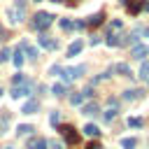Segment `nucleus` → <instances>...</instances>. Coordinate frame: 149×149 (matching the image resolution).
<instances>
[{"instance_id": "nucleus-1", "label": "nucleus", "mask_w": 149, "mask_h": 149, "mask_svg": "<svg viewBox=\"0 0 149 149\" xmlns=\"http://www.w3.org/2000/svg\"><path fill=\"white\" fill-rule=\"evenodd\" d=\"M51 21H54V16H51L49 12H37V14L33 16V28H35V30H47V28L51 26Z\"/></svg>"}, {"instance_id": "nucleus-2", "label": "nucleus", "mask_w": 149, "mask_h": 149, "mask_svg": "<svg viewBox=\"0 0 149 149\" xmlns=\"http://www.w3.org/2000/svg\"><path fill=\"white\" fill-rule=\"evenodd\" d=\"M84 72H86L84 65H77V68H63V70H61V77H63V81H72V79L81 77Z\"/></svg>"}, {"instance_id": "nucleus-3", "label": "nucleus", "mask_w": 149, "mask_h": 149, "mask_svg": "<svg viewBox=\"0 0 149 149\" xmlns=\"http://www.w3.org/2000/svg\"><path fill=\"white\" fill-rule=\"evenodd\" d=\"M58 130H61V135L65 137V142H68V144H77V142H79V135L74 133V128H72V126H68V123H65V126H61Z\"/></svg>"}, {"instance_id": "nucleus-4", "label": "nucleus", "mask_w": 149, "mask_h": 149, "mask_svg": "<svg viewBox=\"0 0 149 149\" xmlns=\"http://www.w3.org/2000/svg\"><path fill=\"white\" fill-rule=\"evenodd\" d=\"M37 42H40V47H44V49H49V51L58 49V40H54V37H49V35H40Z\"/></svg>"}, {"instance_id": "nucleus-5", "label": "nucleus", "mask_w": 149, "mask_h": 149, "mask_svg": "<svg viewBox=\"0 0 149 149\" xmlns=\"http://www.w3.org/2000/svg\"><path fill=\"white\" fill-rule=\"evenodd\" d=\"M26 95H30V86H26V84H16V86L12 88V98H14V100L26 98Z\"/></svg>"}, {"instance_id": "nucleus-6", "label": "nucleus", "mask_w": 149, "mask_h": 149, "mask_svg": "<svg viewBox=\"0 0 149 149\" xmlns=\"http://www.w3.org/2000/svg\"><path fill=\"white\" fill-rule=\"evenodd\" d=\"M130 56H133V58H140V61H142L144 56H149V47H147V44H135V47L130 49Z\"/></svg>"}, {"instance_id": "nucleus-7", "label": "nucleus", "mask_w": 149, "mask_h": 149, "mask_svg": "<svg viewBox=\"0 0 149 149\" xmlns=\"http://www.w3.org/2000/svg\"><path fill=\"white\" fill-rule=\"evenodd\" d=\"M142 2H144V0H126V7H128V12H130V14H135V16H137V14L142 12Z\"/></svg>"}, {"instance_id": "nucleus-8", "label": "nucleus", "mask_w": 149, "mask_h": 149, "mask_svg": "<svg viewBox=\"0 0 149 149\" xmlns=\"http://www.w3.org/2000/svg\"><path fill=\"white\" fill-rule=\"evenodd\" d=\"M109 72H119V74H123V77H130V74H133V72H130V68H128L126 63H114Z\"/></svg>"}, {"instance_id": "nucleus-9", "label": "nucleus", "mask_w": 149, "mask_h": 149, "mask_svg": "<svg viewBox=\"0 0 149 149\" xmlns=\"http://www.w3.org/2000/svg\"><path fill=\"white\" fill-rule=\"evenodd\" d=\"M19 49H21L26 56H30V58H37V49H35L33 44H28V42H21V44H19Z\"/></svg>"}, {"instance_id": "nucleus-10", "label": "nucleus", "mask_w": 149, "mask_h": 149, "mask_svg": "<svg viewBox=\"0 0 149 149\" xmlns=\"http://www.w3.org/2000/svg\"><path fill=\"white\" fill-rule=\"evenodd\" d=\"M28 149H47V140H42V137H30V140H28Z\"/></svg>"}, {"instance_id": "nucleus-11", "label": "nucleus", "mask_w": 149, "mask_h": 149, "mask_svg": "<svg viewBox=\"0 0 149 149\" xmlns=\"http://www.w3.org/2000/svg\"><path fill=\"white\" fill-rule=\"evenodd\" d=\"M81 114H86V116H98L100 109H98L95 102H91V105H84V107H81Z\"/></svg>"}, {"instance_id": "nucleus-12", "label": "nucleus", "mask_w": 149, "mask_h": 149, "mask_svg": "<svg viewBox=\"0 0 149 149\" xmlns=\"http://www.w3.org/2000/svg\"><path fill=\"white\" fill-rule=\"evenodd\" d=\"M137 98H142V91L140 88H128V91H123V100H137Z\"/></svg>"}, {"instance_id": "nucleus-13", "label": "nucleus", "mask_w": 149, "mask_h": 149, "mask_svg": "<svg viewBox=\"0 0 149 149\" xmlns=\"http://www.w3.org/2000/svg\"><path fill=\"white\" fill-rule=\"evenodd\" d=\"M21 112H23V114H35V112H37V100H28V102L21 107Z\"/></svg>"}, {"instance_id": "nucleus-14", "label": "nucleus", "mask_w": 149, "mask_h": 149, "mask_svg": "<svg viewBox=\"0 0 149 149\" xmlns=\"http://www.w3.org/2000/svg\"><path fill=\"white\" fill-rule=\"evenodd\" d=\"M102 21H105V14H102V12H98V14L88 16V21H86V23H88V26H100Z\"/></svg>"}, {"instance_id": "nucleus-15", "label": "nucleus", "mask_w": 149, "mask_h": 149, "mask_svg": "<svg viewBox=\"0 0 149 149\" xmlns=\"http://www.w3.org/2000/svg\"><path fill=\"white\" fill-rule=\"evenodd\" d=\"M81 47H84V44H81L79 40H74V42L68 47V56H74V54H79V51H81Z\"/></svg>"}, {"instance_id": "nucleus-16", "label": "nucleus", "mask_w": 149, "mask_h": 149, "mask_svg": "<svg viewBox=\"0 0 149 149\" xmlns=\"http://www.w3.org/2000/svg\"><path fill=\"white\" fill-rule=\"evenodd\" d=\"M84 135H88V137H98V135H100V130H98L93 123H86V126H84Z\"/></svg>"}, {"instance_id": "nucleus-17", "label": "nucleus", "mask_w": 149, "mask_h": 149, "mask_svg": "<svg viewBox=\"0 0 149 149\" xmlns=\"http://www.w3.org/2000/svg\"><path fill=\"white\" fill-rule=\"evenodd\" d=\"M12 61H14V65H16V68H21V65H23V51H21V49H16Z\"/></svg>"}, {"instance_id": "nucleus-18", "label": "nucleus", "mask_w": 149, "mask_h": 149, "mask_svg": "<svg viewBox=\"0 0 149 149\" xmlns=\"http://www.w3.org/2000/svg\"><path fill=\"white\" fill-rule=\"evenodd\" d=\"M30 133H33V126H28V123H21L16 128V135H30Z\"/></svg>"}, {"instance_id": "nucleus-19", "label": "nucleus", "mask_w": 149, "mask_h": 149, "mask_svg": "<svg viewBox=\"0 0 149 149\" xmlns=\"http://www.w3.org/2000/svg\"><path fill=\"white\" fill-rule=\"evenodd\" d=\"M135 144H137L135 137H123V140H121V147H123V149H135Z\"/></svg>"}, {"instance_id": "nucleus-20", "label": "nucleus", "mask_w": 149, "mask_h": 149, "mask_svg": "<svg viewBox=\"0 0 149 149\" xmlns=\"http://www.w3.org/2000/svg\"><path fill=\"white\" fill-rule=\"evenodd\" d=\"M51 93L54 95H65V84H54L51 86Z\"/></svg>"}, {"instance_id": "nucleus-21", "label": "nucleus", "mask_w": 149, "mask_h": 149, "mask_svg": "<svg viewBox=\"0 0 149 149\" xmlns=\"http://www.w3.org/2000/svg\"><path fill=\"white\" fill-rule=\"evenodd\" d=\"M140 77H142V79H149V63H142V68H140Z\"/></svg>"}, {"instance_id": "nucleus-22", "label": "nucleus", "mask_w": 149, "mask_h": 149, "mask_svg": "<svg viewBox=\"0 0 149 149\" xmlns=\"http://www.w3.org/2000/svg\"><path fill=\"white\" fill-rule=\"evenodd\" d=\"M58 23H61V28H63V30H72V21H70V19H61Z\"/></svg>"}, {"instance_id": "nucleus-23", "label": "nucleus", "mask_w": 149, "mask_h": 149, "mask_svg": "<svg viewBox=\"0 0 149 149\" xmlns=\"http://www.w3.org/2000/svg\"><path fill=\"white\" fill-rule=\"evenodd\" d=\"M70 102H72V105H81V102H84V95H81V93H74V95L70 98Z\"/></svg>"}, {"instance_id": "nucleus-24", "label": "nucleus", "mask_w": 149, "mask_h": 149, "mask_svg": "<svg viewBox=\"0 0 149 149\" xmlns=\"http://www.w3.org/2000/svg\"><path fill=\"white\" fill-rule=\"evenodd\" d=\"M128 126H133V128H140V126H142V119H137V116H130V119H128Z\"/></svg>"}, {"instance_id": "nucleus-25", "label": "nucleus", "mask_w": 149, "mask_h": 149, "mask_svg": "<svg viewBox=\"0 0 149 149\" xmlns=\"http://www.w3.org/2000/svg\"><path fill=\"white\" fill-rule=\"evenodd\" d=\"M9 56H12V49H0V61H9Z\"/></svg>"}, {"instance_id": "nucleus-26", "label": "nucleus", "mask_w": 149, "mask_h": 149, "mask_svg": "<svg viewBox=\"0 0 149 149\" xmlns=\"http://www.w3.org/2000/svg\"><path fill=\"white\" fill-rule=\"evenodd\" d=\"M12 81H14V86H16V84H23V81H26V77H23L21 72H16V74L12 77Z\"/></svg>"}, {"instance_id": "nucleus-27", "label": "nucleus", "mask_w": 149, "mask_h": 149, "mask_svg": "<svg viewBox=\"0 0 149 149\" xmlns=\"http://www.w3.org/2000/svg\"><path fill=\"white\" fill-rule=\"evenodd\" d=\"M114 116H116V109H112V107H109V112H105V121H112Z\"/></svg>"}, {"instance_id": "nucleus-28", "label": "nucleus", "mask_w": 149, "mask_h": 149, "mask_svg": "<svg viewBox=\"0 0 149 149\" xmlns=\"http://www.w3.org/2000/svg\"><path fill=\"white\" fill-rule=\"evenodd\" d=\"M49 121H51L54 126H58V121H61V116H58V112H51V116H49Z\"/></svg>"}, {"instance_id": "nucleus-29", "label": "nucleus", "mask_w": 149, "mask_h": 149, "mask_svg": "<svg viewBox=\"0 0 149 149\" xmlns=\"http://www.w3.org/2000/svg\"><path fill=\"white\" fill-rule=\"evenodd\" d=\"M49 147H51V149H65V147H63V142H56V140H51V142H49Z\"/></svg>"}, {"instance_id": "nucleus-30", "label": "nucleus", "mask_w": 149, "mask_h": 149, "mask_svg": "<svg viewBox=\"0 0 149 149\" xmlns=\"http://www.w3.org/2000/svg\"><path fill=\"white\" fill-rule=\"evenodd\" d=\"M84 26H86V23H84V21H74V23H72V30H81V28H84Z\"/></svg>"}, {"instance_id": "nucleus-31", "label": "nucleus", "mask_w": 149, "mask_h": 149, "mask_svg": "<svg viewBox=\"0 0 149 149\" xmlns=\"http://www.w3.org/2000/svg\"><path fill=\"white\" fill-rule=\"evenodd\" d=\"M119 28H121V21H119V19H114V21H112V26H109V30H119Z\"/></svg>"}, {"instance_id": "nucleus-32", "label": "nucleus", "mask_w": 149, "mask_h": 149, "mask_svg": "<svg viewBox=\"0 0 149 149\" xmlns=\"http://www.w3.org/2000/svg\"><path fill=\"white\" fill-rule=\"evenodd\" d=\"M61 70H63L61 65H54V68H51V74H61Z\"/></svg>"}, {"instance_id": "nucleus-33", "label": "nucleus", "mask_w": 149, "mask_h": 149, "mask_svg": "<svg viewBox=\"0 0 149 149\" xmlns=\"http://www.w3.org/2000/svg\"><path fill=\"white\" fill-rule=\"evenodd\" d=\"M86 149H100V144L98 142H91V144H86Z\"/></svg>"}, {"instance_id": "nucleus-34", "label": "nucleus", "mask_w": 149, "mask_h": 149, "mask_svg": "<svg viewBox=\"0 0 149 149\" xmlns=\"http://www.w3.org/2000/svg\"><path fill=\"white\" fill-rule=\"evenodd\" d=\"M142 9H147V12H149V0H144V2H142Z\"/></svg>"}, {"instance_id": "nucleus-35", "label": "nucleus", "mask_w": 149, "mask_h": 149, "mask_svg": "<svg viewBox=\"0 0 149 149\" xmlns=\"http://www.w3.org/2000/svg\"><path fill=\"white\" fill-rule=\"evenodd\" d=\"M68 2H70V5H74V2H77V0H68Z\"/></svg>"}, {"instance_id": "nucleus-36", "label": "nucleus", "mask_w": 149, "mask_h": 149, "mask_svg": "<svg viewBox=\"0 0 149 149\" xmlns=\"http://www.w3.org/2000/svg\"><path fill=\"white\" fill-rule=\"evenodd\" d=\"M51 2H63V0H51Z\"/></svg>"}, {"instance_id": "nucleus-37", "label": "nucleus", "mask_w": 149, "mask_h": 149, "mask_svg": "<svg viewBox=\"0 0 149 149\" xmlns=\"http://www.w3.org/2000/svg\"><path fill=\"white\" fill-rule=\"evenodd\" d=\"M0 95H2V88H0Z\"/></svg>"}, {"instance_id": "nucleus-38", "label": "nucleus", "mask_w": 149, "mask_h": 149, "mask_svg": "<svg viewBox=\"0 0 149 149\" xmlns=\"http://www.w3.org/2000/svg\"><path fill=\"white\" fill-rule=\"evenodd\" d=\"M35 2H42V0H35Z\"/></svg>"}, {"instance_id": "nucleus-39", "label": "nucleus", "mask_w": 149, "mask_h": 149, "mask_svg": "<svg viewBox=\"0 0 149 149\" xmlns=\"http://www.w3.org/2000/svg\"><path fill=\"white\" fill-rule=\"evenodd\" d=\"M7 149H12V147H7Z\"/></svg>"}, {"instance_id": "nucleus-40", "label": "nucleus", "mask_w": 149, "mask_h": 149, "mask_svg": "<svg viewBox=\"0 0 149 149\" xmlns=\"http://www.w3.org/2000/svg\"><path fill=\"white\" fill-rule=\"evenodd\" d=\"M147 81H149V79H147Z\"/></svg>"}]
</instances>
